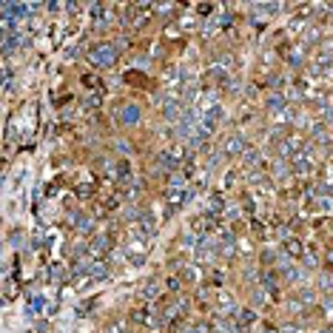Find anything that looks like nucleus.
<instances>
[{"label":"nucleus","instance_id":"obj_1","mask_svg":"<svg viewBox=\"0 0 333 333\" xmlns=\"http://www.w3.org/2000/svg\"><path fill=\"white\" fill-rule=\"evenodd\" d=\"M88 63L94 68H111L117 63V46L114 43H97L88 49Z\"/></svg>","mask_w":333,"mask_h":333},{"label":"nucleus","instance_id":"obj_2","mask_svg":"<svg viewBox=\"0 0 333 333\" xmlns=\"http://www.w3.org/2000/svg\"><path fill=\"white\" fill-rule=\"evenodd\" d=\"M316 171V157H311L308 151H299L293 160H291V174L293 177H311Z\"/></svg>","mask_w":333,"mask_h":333},{"label":"nucleus","instance_id":"obj_3","mask_svg":"<svg viewBox=\"0 0 333 333\" xmlns=\"http://www.w3.org/2000/svg\"><path fill=\"white\" fill-rule=\"evenodd\" d=\"M245 151H248V143H245V137L239 131L228 134V137L222 140V154H225V157H242Z\"/></svg>","mask_w":333,"mask_h":333},{"label":"nucleus","instance_id":"obj_4","mask_svg":"<svg viewBox=\"0 0 333 333\" xmlns=\"http://www.w3.org/2000/svg\"><path fill=\"white\" fill-rule=\"evenodd\" d=\"M183 151H160L157 154V163L163 168H168V171H177V168H183Z\"/></svg>","mask_w":333,"mask_h":333},{"label":"nucleus","instance_id":"obj_5","mask_svg":"<svg viewBox=\"0 0 333 333\" xmlns=\"http://www.w3.org/2000/svg\"><path fill=\"white\" fill-rule=\"evenodd\" d=\"M140 117H143V111H140V105H137V103H125V105H123L120 120H123V125H125V128L137 125V123H140Z\"/></svg>","mask_w":333,"mask_h":333},{"label":"nucleus","instance_id":"obj_6","mask_svg":"<svg viewBox=\"0 0 333 333\" xmlns=\"http://www.w3.org/2000/svg\"><path fill=\"white\" fill-rule=\"evenodd\" d=\"M265 105H268L271 114H282L285 108H288V97H285L282 91H271V97L265 100Z\"/></svg>","mask_w":333,"mask_h":333},{"label":"nucleus","instance_id":"obj_7","mask_svg":"<svg viewBox=\"0 0 333 333\" xmlns=\"http://www.w3.org/2000/svg\"><path fill=\"white\" fill-rule=\"evenodd\" d=\"M185 308H188V305H185L183 299H174L166 311H163V319H166V322H177V319L185 316Z\"/></svg>","mask_w":333,"mask_h":333},{"label":"nucleus","instance_id":"obj_8","mask_svg":"<svg viewBox=\"0 0 333 333\" xmlns=\"http://www.w3.org/2000/svg\"><path fill=\"white\" fill-rule=\"evenodd\" d=\"M74 228H77V233H94V219L91 217H74Z\"/></svg>","mask_w":333,"mask_h":333},{"label":"nucleus","instance_id":"obj_9","mask_svg":"<svg viewBox=\"0 0 333 333\" xmlns=\"http://www.w3.org/2000/svg\"><path fill=\"white\" fill-rule=\"evenodd\" d=\"M242 166H245V168H259V166H262V160H259L256 151H245V154H242Z\"/></svg>","mask_w":333,"mask_h":333},{"label":"nucleus","instance_id":"obj_10","mask_svg":"<svg viewBox=\"0 0 333 333\" xmlns=\"http://www.w3.org/2000/svg\"><path fill=\"white\" fill-rule=\"evenodd\" d=\"M85 273H88L91 279H103V276H105V262H100V259H97V262H91Z\"/></svg>","mask_w":333,"mask_h":333},{"label":"nucleus","instance_id":"obj_11","mask_svg":"<svg viewBox=\"0 0 333 333\" xmlns=\"http://www.w3.org/2000/svg\"><path fill=\"white\" fill-rule=\"evenodd\" d=\"M157 296H160V285L148 282L146 288H143V299L146 302H157Z\"/></svg>","mask_w":333,"mask_h":333},{"label":"nucleus","instance_id":"obj_12","mask_svg":"<svg viewBox=\"0 0 333 333\" xmlns=\"http://www.w3.org/2000/svg\"><path fill=\"white\" fill-rule=\"evenodd\" d=\"M322 291H325V293H333V268H328V271L322 273Z\"/></svg>","mask_w":333,"mask_h":333},{"label":"nucleus","instance_id":"obj_13","mask_svg":"<svg viewBox=\"0 0 333 333\" xmlns=\"http://www.w3.org/2000/svg\"><path fill=\"white\" fill-rule=\"evenodd\" d=\"M285 250H288L291 256H299V253H302V242L293 236V239H288V242H285Z\"/></svg>","mask_w":333,"mask_h":333},{"label":"nucleus","instance_id":"obj_14","mask_svg":"<svg viewBox=\"0 0 333 333\" xmlns=\"http://www.w3.org/2000/svg\"><path fill=\"white\" fill-rule=\"evenodd\" d=\"M108 333H128V319H117L108 325Z\"/></svg>","mask_w":333,"mask_h":333},{"label":"nucleus","instance_id":"obj_15","mask_svg":"<svg viewBox=\"0 0 333 333\" xmlns=\"http://www.w3.org/2000/svg\"><path fill=\"white\" fill-rule=\"evenodd\" d=\"M183 279H185V282H197V279H200V273H197V268H194V265L183 268Z\"/></svg>","mask_w":333,"mask_h":333},{"label":"nucleus","instance_id":"obj_16","mask_svg":"<svg viewBox=\"0 0 333 333\" xmlns=\"http://www.w3.org/2000/svg\"><path fill=\"white\" fill-rule=\"evenodd\" d=\"M253 319H256V313H253V311H239V316H236V322H239V325H250Z\"/></svg>","mask_w":333,"mask_h":333},{"label":"nucleus","instance_id":"obj_17","mask_svg":"<svg viewBox=\"0 0 333 333\" xmlns=\"http://www.w3.org/2000/svg\"><path fill=\"white\" fill-rule=\"evenodd\" d=\"M328 265H333V248L328 250Z\"/></svg>","mask_w":333,"mask_h":333},{"label":"nucleus","instance_id":"obj_18","mask_svg":"<svg viewBox=\"0 0 333 333\" xmlns=\"http://www.w3.org/2000/svg\"><path fill=\"white\" fill-rule=\"evenodd\" d=\"M325 333H333V331H325Z\"/></svg>","mask_w":333,"mask_h":333}]
</instances>
